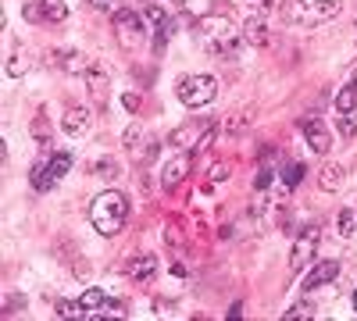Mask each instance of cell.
Returning <instances> with one entry per match:
<instances>
[{
    "mask_svg": "<svg viewBox=\"0 0 357 321\" xmlns=\"http://www.w3.org/2000/svg\"><path fill=\"white\" fill-rule=\"evenodd\" d=\"M193 36L197 43L207 50V54H232L236 43H240V29H236V22L229 15H200L197 25H193Z\"/></svg>",
    "mask_w": 357,
    "mask_h": 321,
    "instance_id": "1",
    "label": "cell"
},
{
    "mask_svg": "<svg viewBox=\"0 0 357 321\" xmlns=\"http://www.w3.org/2000/svg\"><path fill=\"white\" fill-rule=\"evenodd\" d=\"M129 218V200L118 193V189H104L93 203H89V221L100 236H118Z\"/></svg>",
    "mask_w": 357,
    "mask_h": 321,
    "instance_id": "2",
    "label": "cell"
},
{
    "mask_svg": "<svg viewBox=\"0 0 357 321\" xmlns=\"http://www.w3.org/2000/svg\"><path fill=\"white\" fill-rule=\"evenodd\" d=\"M340 15L336 0H286L282 18L296 22V25H325Z\"/></svg>",
    "mask_w": 357,
    "mask_h": 321,
    "instance_id": "3",
    "label": "cell"
},
{
    "mask_svg": "<svg viewBox=\"0 0 357 321\" xmlns=\"http://www.w3.org/2000/svg\"><path fill=\"white\" fill-rule=\"evenodd\" d=\"M218 97V82L211 75H183L178 79V100L186 107H207Z\"/></svg>",
    "mask_w": 357,
    "mask_h": 321,
    "instance_id": "4",
    "label": "cell"
},
{
    "mask_svg": "<svg viewBox=\"0 0 357 321\" xmlns=\"http://www.w3.org/2000/svg\"><path fill=\"white\" fill-rule=\"evenodd\" d=\"M68 168H72V154H68V150H57L54 157H47V161H40V164L33 168V175H29V182H33L40 193H47L54 182H61V179H65Z\"/></svg>",
    "mask_w": 357,
    "mask_h": 321,
    "instance_id": "5",
    "label": "cell"
},
{
    "mask_svg": "<svg viewBox=\"0 0 357 321\" xmlns=\"http://www.w3.org/2000/svg\"><path fill=\"white\" fill-rule=\"evenodd\" d=\"M318 240H321L318 225H307V228L301 232V236H296V243H293V253H289V268H293V275H304V272L311 268L314 250H318Z\"/></svg>",
    "mask_w": 357,
    "mask_h": 321,
    "instance_id": "6",
    "label": "cell"
},
{
    "mask_svg": "<svg viewBox=\"0 0 357 321\" xmlns=\"http://www.w3.org/2000/svg\"><path fill=\"white\" fill-rule=\"evenodd\" d=\"M114 33H118V40H122L126 50H132V47H139L146 40V22L136 11H118L114 15Z\"/></svg>",
    "mask_w": 357,
    "mask_h": 321,
    "instance_id": "7",
    "label": "cell"
},
{
    "mask_svg": "<svg viewBox=\"0 0 357 321\" xmlns=\"http://www.w3.org/2000/svg\"><path fill=\"white\" fill-rule=\"evenodd\" d=\"M215 129V122H207V118H200V122H183L175 132H172V147H178V150H200V143H204V136Z\"/></svg>",
    "mask_w": 357,
    "mask_h": 321,
    "instance_id": "8",
    "label": "cell"
},
{
    "mask_svg": "<svg viewBox=\"0 0 357 321\" xmlns=\"http://www.w3.org/2000/svg\"><path fill=\"white\" fill-rule=\"evenodd\" d=\"M301 132H304L307 147H311L314 154H329V150H333V136H329V129H325L321 118H304V122H301Z\"/></svg>",
    "mask_w": 357,
    "mask_h": 321,
    "instance_id": "9",
    "label": "cell"
},
{
    "mask_svg": "<svg viewBox=\"0 0 357 321\" xmlns=\"http://www.w3.org/2000/svg\"><path fill=\"white\" fill-rule=\"evenodd\" d=\"M336 275H340V265H336V260H318V265L304 275V293H314V289L329 285Z\"/></svg>",
    "mask_w": 357,
    "mask_h": 321,
    "instance_id": "10",
    "label": "cell"
},
{
    "mask_svg": "<svg viewBox=\"0 0 357 321\" xmlns=\"http://www.w3.org/2000/svg\"><path fill=\"white\" fill-rule=\"evenodd\" d=\"M61 129L68 136H86L89 129H93V111L89 107H68L65 118H61Z\"/></svg>",
    "mask_w": 357,
    "mask_h": 321,
    "instance_id": "11",
    "label": "cell"
},
{
    "mask_svg": "<svg viewBox=\"0 0 357 321\" xmlns=\"http://www.w3.org/2000/svg\"><path fill=\"white\" fill-rule=\"evenodd\" d=\"M190 154H178V157H172L168 164H165V171H161V182H165V189H175L178 182H183L186 179V175H190Z\"/></svg>",
    "mask_w": 357,
    "mask_h": 321,
    "instance_id": "12",
    "label": "cell"
},
{
    "mask_svg": "<svg viewBox=\"0 0 357 321\" xmlns=\"http://www.w3.org/2000/svg\"><path fill=\"white\" fill-rule=\"evenodd\" d=\"M146 22L154 25V47L158 50H165V43H168V36H172V18L161 11V8H146Z\"/></svg>",
    "mask_w": 357,
    "mask_h": 321,
    "instance_id": "13",
    "label": "cell"
},
{
    "mask_svg": "<svg viewBox=\"0 0 357 321\" xmlns=\"http://www.w3.org/2000/svg\"><path fill=\"white\" fill-rule=\"evenodd\" d=\"M154 272H158V257H154V253H143V257L129 260V268H126V275H129L132 282H146V279H154Z\"/></svg>",
    "mask_w": 357,
    "mask_h": 321,
    "instance_id": "14",
    "label": "cell"
},
{
    "mask_svg": "<svg viewBox=\"0 0 357 321\" xmlns=\"http://www.w3.org/2000/svg\"><path fill=\"white\" fill-rule=\"evenodd\" d=\"M343 179H347V168H343V164H325L321 175H318V186H321L325 193H336V189L343 186Z\"/></svg>",
    "mask_w": 357,
    "mask_h": 321,
    "instance_id": "15",
    "label": "cell"
},
{
    "mask_svg": "<svg viewBox=\"0 0 357 321\" xmlns=\"http://www.w3.org/2000/svg\"><path fill=\"white\" fill-rule=\"evenodd\" d=\"M243 40H247V43H254V47H264V43H268V25H264V15L247 18V25H243Z\"/></svg>",
    "mask_w": 357,
    "mask_h": 321,
    "instance_id": "16",
    "label": "cell"
},
{
    "mask_svg": "<svg viewBox=\"0 0 357 321\" xmlns=\"http://www.w3.org/2000/svg\"><path fill=\"white\" fill-rule=\"evenodd\" d=\"M40 11H43L47 25H61L68 18V4H65V0H40Z\"/></svg>",
    "mask_w": 357,
    "mask_h": 321,
    "instance_id": "17",
    "label": "cell"
},
{
    "mask_svg": "<svg viewBox=\"0 0 357 321\" xmlns=\"http://www.w3.org/2000/svg\"><path fill=\"white\" fill-rule=\"evenodd\" d=\"M79 304L86 307V314H100L104 304H107V293H104V289H93V285H89L86 293L79 297Z\"/></svg>",
    "mask_w": 357,
    "mask_h": 321,
    "instance_id": "18",
    "label": "cell"
},
{
    "mask_svg": "<svg viewBox=\"0 0 357 321\" xmlns=\"http://www.w3.org/2000/svg\"><path fill=\"white\" fill-rule=\"evenodd\" d=\"M357 107V86H343L336 93V114H354Z\"/></svg>",
    "mask_w": 357,
    "mask_h": 321,
    "instance_id": "19",
    "label": "cell"
},
{
    "mask_svg": "<svg viewBox=\"0 0 357 321\" xmlns=\"http://www.w3.org/2000/svg\"><path fill=\"white\" fill-rule=\"evenodd\" d=\"M304 179V164H296V161H286L282 164V182H286V189H293L296 182Z\"/></svg>",
    "mask_w": 357,
    "mask_h": 321,
    "instance_id": "20",
    "label": "cell"
},
{
    "mask_svg": "<svg viewBox=\"0 0 357 321\" xmlns=\"http://www.w3.org/2000/svg\"><path fill=\"white\" fill-rule=\"evenodd\" d=\"M86 82L93 86V93L100 97V93H104V86H107V79H104V68H100V65H89V68H86Z\"/></svg>",
    "mask_w": 357,
    "mask_h": 321,
    "instance_id": "21",
    "label": "cell"
},
{
    "mask_svg": "<svg viewBox=\"0 0 357 321\" xmlns=\"http://www.w3.org/2000/svg\"><path fill=\"white\" fill-rule=\"evenodd\" d=\"M336 228H340V236L347 240L350 232L357 228V214H354V211H340V214H336Z\"/></svg>",
    "mask_w": 357,
    "mask_h": 321,
    "instance_id": "22",
    "label": "cell"
},
{
    "mask_svg": "<svg viewBox=\"0 0 357 321\" xmlns=\"http://www.w3.org/2000/svg\"><path fill=\"white\" fill-rule=\"evenodd\" d=\"M336 129H340V136H343V139H354V132H357V125H354V114H340Z\"/></svg>",
    "mask_w": 357,
    "mask_h": 321,
    "instance_id": "23",
    "label": "cell"
},
{
    "mask_svg": "<svg viewBox=\"0 0 357 321\" xmlns=\"http://www.w3.org/2000/svg\"><path fill=\"white\" fill-rule=\"evenodd\" d=\"M25 22H43V11H40V4H25Z\"/></svg>",
    "mask_w": 357,
    "mask_h": 321,
    "instance_id": "24",
    "label": "cell"
},
{
    "mask_svg": "<svg viewBox=\"0 0 357 321\" xmlns=\"http://www.w3.org/2000/svg\"><path fill=\"white\" fill-rule=\"evenodd\" d=\"M307 314H314L307 304H296V307H289V311H286V318H307Z\"/></svg>",
    "mask_w": 357,
    "mask_h": 321,
    "instance_id": "25",
    "label": "cell"
},
{
    "mask_svg": "<svg viewBox=\"0 0 357 321\" xmlns=\"http://www.w3.org/2000/svg\"><path fill=\"white\" fill-rule=\"evenodd\" d=\"M268 182H272V171H257V179H254V189H268Z\"/></svg>",
    "mask_w": 357,
    "mask_h": 321,
    "instance_id": "26",
    "label": "cell"
},
{
    "mask_svg": "<svg viewBox=\"0 0 357 321\" xmlns=\"http://www.w3.org/2000/svg\"><path fill=\"white\" fill-rule=\"evenodd\" d=\"M33 136H36L40 143H47V118H43V114L36 118V129H33Z\"/></svg>",
    "mask_w": 357,
    "mask_h": 321,
    "instance_id": "27",
    "label": "cell"
},
{
    "mask_svg": "<svg viewBox=\"0 0 357 321\" xmlns=\"http://www.w3.org/2000/svg\"><path fill=\"white\" fill-rule=\"evenodd\" d=\"M136 143H139V129L132 125V129L126 132V147H136Z\"/></svg>",
    "mask_w": 357,
    "mask_h": 321,
    "instance_id": "28",
    "label": "cell"
},
{
    "mask_svg": "<svg viewBox=\"0 0 357 321\" xmlns=\"http://www.w3.org/2000/svg\"><path fill=\"white\" fill-rule=\"evenodd\" d=\"M225 175H229V168H225V164H218V168L211 171V182H218V179H225Z\"/></svg>",
    "mask_w": 357,
    "mask_h": 321,
    "instance_id": "29",
    "label": "cell"
},
{
    "mask_svg": "<svg viewBox=\"0 0 357 321\" xmlns=\"http://www.w3.org/2000/svg\"><path fill=\"white\" fill-rule=\"evenodd\" d=\"M250 4H254V8H257V15H264V11H268V8H272V0H250Z\"/></svg>",
    "mask_w": 357,
    "mask_h": 321,
    "instance_id": "30",
    "label": "cell"
},
{
    "mask_svg": "<svg viewBox=\"0 0 357 321\" xmlns=\"http://www.w3.org/2000/svg\"><path fill=\"white\" fill-rule=\"evenodd\" d=\"M93 8H100V11H107V8H114V0H89Z\"/></svg>",
    "mask_w": 357,
    "mask_h": 321,
    "instance_id": "31",
    "label": "cell"
},
{
    "mask_svg": "<svg viewBox=\"0 0 357 321\" xmlns=\"http://www.w3.org/2000/svg\"><path fill=\"white\" fill-rule=\"evenodd\" d=\"M126 107H129V111H136V107H139V100H136V93H126Z\"/></svg>",
    "mask_w": 357,
    "mask_h": 321,
    "instance_id": "32",
    "label": "cell"
},
{
    "mask_svg": "<svg viewBox=\"0 0 357 321\" xmlns=\"http://www.w3.org/2000/svg\"><path fill=\"white\" fill-rule=\"evenodd\" d=\"M89 272H93L89 265H79V268H75V275H79V279H89Z\"/></svg>",
    "mask_w": 357,
    "mask_h": 321,
    "instance_id": "33",
    "label": "cell"
},
{
    "mask_svg": "<svg viewBox=\"0 0 357 321\" xmlns=\"http://www.w3.org/2000/svg\"><path fill=\"white\" fill-rule=\"evenodd\" d=\"M354 311H357V289H354Z\"/></svg>",
    "mask_w": 357,
    "mask_h": 321,
    "instance_id": "34",
    "label": "cell"
},
{
    "mask_svg": "<svg viewBox=\"0 0 357 321\" xmlns=\"http://www.w3.org/2000/svg\"><path fill=\"white\" fill-rule=\"evenodd\" d=\"M354 86H357V68H354Z\"/></svg>",
    "mask_w": 357,
    "mask_h": 321,
    "instance_id": "35",
    "label": "cell"
},
{
    "mask_svg": "<svg viewBox=\"0 0 357 321\" xmlns=\"http://www.w3.org/2000/svg\"><path fill=\"white\" fill-rule=\"evenodd\" d=\"M175 4H186V0H175Z\"/></svg>",
    "mask_w": 357,
    "mask_h": 321,
    "instance_id": "36",
    "label": "cell"
}]
</instances>
